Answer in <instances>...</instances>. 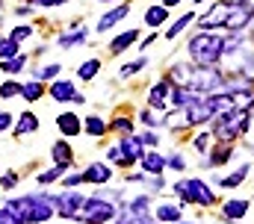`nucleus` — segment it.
I'll use <instances>...</instances> for the list:
<instances>
[{
  "label": "nucleus",
  "mask_w": 254,
  "mask_h": 224,
  "mask_svg": "<svg viewBox=\"0 0 254 224\" xmlns=\"http://www.w3.org/2000/svg\"><path fill=\"white\" fill-rule=\"evenodd\" d=\"M119 148H122V154H125L127 160H139V157H142V139H133V136H125Z\"/></svg>",
  "instance_id": "13"
},
{
  "label": "nucleus",
  "mask_w": 254,
  "mask_h": 224,
  "mask_svg": "<svg viewBox=\"0 0 254 224\" xmlns=\"http://www.w3.org/2000/svg\"><path fill=\"white\" fill-rule=\"evenodd\" d=\"M0 224H21V222H18L9 210H0Z\"/></svg>",
  "instance_id": "36"
},
{
  "label": "nucleus",
  "mask_w": 254,
  "mask_h": 224,
  "mask_svg": "<svg viewBox=\"0 0 254 224\" xmlns=\"http://www.w3.org/2000/svg\"><path fill=\"white\" fill-rule=\"evenodd\" d=\"M142 142H145V145H157V133H145Z\"/></svg>",
  "instance_id": "43"
},
{
  "label": "nucleus",
  "mask_w": 254,
  "mask_h": 224,
  "mask_svg": "<svg viewBox=\"0 0 254 224\" xmlns=\"http://www.w3.org/2000/svg\"><path fill=\"white\" fill-rule=\"evenodd\" d=\"M169 89H172V80H163V83H157V86L151 89V104H154L157 110H166V95H169Z\"/></svg>",
  "instance_id": "12"
},
{
  "label": "nucleus",
  "mask_w": 254,
  "mask_h": 224,
  "mask_svg": "<svg viewBox=\"0 0 254 224\" xmlns=\"http://www.w3.org/2000/svg\"><path fill=\"white\" fill-rule=\"evenodd\" d=\"M254 15L252 3H243V0H222V27L228 30H243Z\"/></svg>",
  "instance_id": "4"
},
{
  "label": "nucleus",
  "mask_w": 254,
  "mask_h": 224,
  "mask_svg": "<svg viewBox=\"0 0 254 224\" xmlns=\"http://www.w3.org/2000/svg\"><path fill=\"white\" fill-rule=\"evenodd\" d=\"M190 21H192V12H190V15H184L181 21H175V24H172V30L166 33V39H175V36H178V33H181V30H184V27H187Z\"/></svg>",
  "instance_id": "31"
},
{
  "label": "nucleus",
  "mask_w": 254,
  "mask_h": 224,
  "mask_svg": "<svg viewBox=\"0 0 254 224\" xmlns=\"http://www.w3.org/2000/svg\"><path fill=\"white\" fill-rule=\"evenodd\" d=\"M86 39H89V30L71 33V36H63V39H60V48H74V45H83Z\"/></svg>",
  "instance_id": "22"
},
{
  "label": "nucleus",
  "mask_w": 254,
  "mask_h": 224,
  "mask_svg": "<svg viewBox=\"0 0 254 224\" xmlns=\"http://www.w3.org/2000/svg\"><path fill=\"white\" fill-rule=\"evenodd\" d=\"M127 12H130V6H119V9H113V12H107V15L101 18V24H98V30H101V33H104V30H110L113 24H119V21L125 18Z\"/></svg>",
  "instance_id": "16"
},
{
  "label": "nucleus",
  "mask_w": 254,
  "mask_h": 224,
  "mask_svg": "<svg viewBox=\"0 0 254 224\" xmlns=\"http://www.w3.org/2000/svg\"><path fill=\"white\" fill-rule=\"evenodd\" d=\"M63 183L68 186V189H74V186H80V183H83V174H71V177H65Z\"/></svg>",
  "instance_id": "35"
},
{
  "label": "nucleus",
  "mask_w": 254,
  "mask_h": 224,
  "mask_svg": "<svg viewBox=\"0 0 254 224\" xmlns=\"http://www.w3.org/2000/svg\"><path fill=\"white\" fill-rule=\"evenodd\" d=\"M36 130H39V118L27 110L21 118H18V124H15V133H21V136H24V133H36Z\"/></svg>",
  "instance_id": "15"
},
{
  "label": "nucleus",
  "mask_w": 254,
  "mask_h": 224,
  "mask_svg": "<svg viewBox=\"0 0 254 224\" xmlns=\"http://www.w3.org/2000/svg\"><path fill=\"white\" fill-rule=\"evenodd\" d=\"M27 36H33V27H15V30H12V36H9V39H15V42H24V39H27Z\"/></svg>",
  "instance_id": "32"
},
{
  "label": "nucleus",
  "mask_w": 254,
  "mask_h": 224,
  "mask_svg": "<svg viewBox=\"0 0 254 224\" xmlns=\"http://www.w3.org/2000/svg\"><path fill=\"white\" fill-rule=\"evenodd\" d=\"M136 39H139V33H136V30H127V33H122V36L110 45V51H113V54H122V51H125V48H130Z\"/></svg>",
  "instance_id": "17"
},
{
  "label": "nucleus",
  "mask_w": 254,
  "mask_h": 224,
  "mask_svg": "<svg viewBox=\"0 0 254 224\" xmlns=\"http://www.w3.org/2000/svg\"><path fill=\"white\" fill-rule=\"evenodd\" d=\"M24 62H27L24 56H12V59H6V62H3V71H9V74H18V71L24 68Z\"/></svg>",
  "instance_id": "29"
},
{
  "label": "nucleus",
  "mask_w": 254,
  "mask_h": 224,
  "mask_svg": "<svg viewBox=\"0 0 254 224\" xmlns=\"http://www.w3.org/2000/svg\"><path fill=\"white\" fill-rule=\"evenodd\" d=\"M228 160H231V148H225V145H222V148H216V151H213V157H210V163H207V166H222V163H228Z\"/></svg>",
  "instance_id": "26"
},
{
  "label": "nucleus",
  "mask_w": 254,
  "mask_h": 224,
  "mask_svg": "<svg viewBox=\"0 0 254 224\" xmlns=\"http://www.w3.org/2000/svg\"><path fill=\"white\" fill-rule=\"evenodd\" d=\"M139 163H142V168H145L148 174H160V171L166 168V160H163L157 151H151V154H142V157H139Z\"/></svg>",
  "instance_id": "11"
},
{
  "label": "nucleus",
  "mask_w": 254,
  "mask_h": 224,
  "mask_svg": "<svg viewBox=\"0 0 254 224\" xmlns=\"http://www.w3.org/2000/svg\"><path fill=\"white\" fill-rule=\"evenodd\" d=\"M246 213H249V201H228L222 207V216L225 219H243Z\"/></svg>",
  "instance_id": "14"
},
{
  "label": "nucleus",
  "mask_w": 254,
  "mask_h": 224,
  "mask_svg": "<svg viewBox=\"0 0 254 224\" xmlns=\"http://www.w3.org/2000/svg\"><path fill=\"white\" fill-rule=\"evenodd\" d=\"M113 180V168L104 166V163H95V166H89L83 171V183H110Z\"/></svg>",
  "instance_id": "8"
},
{
  "label": "nucleus",
  "mask_w": 254,
  "mask_h": 224,
  "mask_svg": "<svg viewBox=\"0 0 254 224\" xmlns=\"http://www.w3.org/2000/svg\"><path fill=\"white\" fill-rule=\"evenodd\" d=\"M190 54H192V62L198 68H213L219 62V56L225 54V39H219L210 30H201L190 42Z\"/></svg>",
  "instance_id": "1"
},
{
  "label": "nucleus",
  "mask_w": 254,
  "mask_h": 224,
  "mask_svg": "<svg viewBox=\"0 0 254 224\" xmlns=\"http://www.w3.org/2000/svg\"><path fill=\"white\" fill-rule=\"evenodd\" d=\"M116 216V207L110 201H101V198H86L83 201V210H80V222L86 224H107Z\"/></svg>",
  "instance_id": "5"
},
{
  "label": "nucleus",
  "mask_w": 254,
  "mask_h": 224,
  "mask_svg": "<svg viewBox=\"0 0 254 224\" xmlns=\"http://www.w3.org/2000/svg\"><path fill=\"white\" fill-rule=\"evenodd\" d=\"M219 83H222V77H219L213 68H198V65H195V74L190 77V83H187V86H190L192 92H198V95H207V92H210V89H216Z\"/></svg>",
  "instance_id": "6"
},
{
  "label": "nucleus",
  "mask_w": 254,
  "mask_h": 224,
  "mask_svg": "<svg viewBox=\"0 0 254 224\" xmlns=\"http://www.w3.org/2000/svg\"><path fill=\"white\" fill-rule=\"evenodd\" d=\"M175 192L181 195L184 204H201V207L216 204V195H213V189H210L204 180H184V183H175Z\"/></svg>",
  "instance_id": "3"
},
{
  "label": "nucleus",
  "mask_w": 254,
  "mask_h": 224,
  "mask_svg": "<svg viewBox=\"0 0 254 224\" xmlns=\"http://www.w3.org/2000/svg\"><path fill=\"white\" fill-rule=\"evenodd\" d=\"M57 127L63 130L65 136H77V133L83 130V124H80V118H77L74 112H63V115L57 118Z\"/></svg>",
  "instance_id": "10"
},
{
  "label": "nucleus",
  "mask_w": 254,
  "mask_h": 224,
  "mask_svg": "<svg viewBox=\"0 0 254 224\" xmlns=\"http://www.w3.org/2000/svg\"><path fill=\"white\" fill-rule=\"evenodd\" d=\"M33 3H39V6H60L65 0H33Z\"/></svg>",
  "instance_id": "44"
},
{
  "label": "nucleus",
  "mask_w": 254,
  "mask_h": 224,
  "mask_svg": "<svg viewBox=\"0 0 254 224\" xmlns=\"http://www.w3.org/2000/svg\"><path fill=\"white\" fill-rule=\"evenodd\" d=\"M18 45L21 42H15V39H0V59H12L18 54Z\"/></svg>",
  "instance_id": "24"
},
{
  "label": "nucleus",
  "mask_w": 254,
  "mask_h": 224,
  "mask_svg": "<svg viewBox=\"0 0 254 224\" xmlns=\"http://www.w3.org/2000/svg\"><path fill=\"white\" fill-rule=\"evenodd\" d=\"M110 127H113V130H125V133H130V130H133V124H130L127 118H116Z\"/></svg>",
  "instance_id": "34"
},
{
  "label": "nucleus",
  "mask_w": 254,
  "mask_h": 224,
  "mask_svg": "<svg viewBox=\"0 0 254 224\" xmlns=\"http://www.w3.org/2000/svg\"><path fill=\"white\" fill-rule=\"evenodd\" d=\"M15 183H18V177H15V171H9V174H3V186H6V189H12Z\"/></svg>",
  "instance_id": "39"
},
{
  "label": "nucleus",
  "mask_w": 254,
  "mask_h": 224,
  "mask_svg": "<svg viewBox=\"0 0 254 224\" xmlns=\"http://www.w3.org/2000/svg\"><path fill=\"white\" fill-rule=\"evenodd\" d=\"M166 18H169L166 6H151V9H148V15H145V21H148L151 27H160V24H163Z\"/></svg>",
  "instance_id": "19"
},
{
  "label": "nucleus",
  "mask_w": 254,
  "mask_h": 224,
  "mask_svg": "<svg viewBox=\"0 0 254 224\" xmlns=\"http://www.w3.org/2000/svg\"><path fill=\"white\" fill-rule=\"evenodd\" d=\"M240 45H243V39H240V36H231V42L225 39V51H237Z\"/></svg>",
  "instance_id": "37"
},
{
  "label": "nucleus",
  "mask_w": 254,
  "mask_h": 224,
  "mask_svg": "<svg viewBox=\"0 0 254 224\" xmlns=\"http://www.w3.org/2000/svg\"><path fill=\"white\" fill-rule=\"evenodd\" d=\"M198 3H201V0H198Z\"/></svg>",
  "instance_id": "46"
},
{
  "label": "nucleus",
  "mask_w": 254,
  "mask_h": 224,
  "mask_svg": "<svg viewBox=\"0 0 254 224\" xmlns=\"http://www.w3.org/2000/svg\"><path fill=\"white\" fill-rule=\"evenodd\" d=\"M54 74H60V65H48V68L36 71V77H39V80H48V77H54Z\"/></svg>",
  "instance_id": "33"
},
{
  "label": "nucleus",
  "mask_w": 254,
  "mask_h": 224,
  "mask_svg": "<svg viewBox=\"0 0 254 224\" xmlns=\"http://www.w3.org/2000/svg\"><path fill=\"white\" fill-rule=\"evenodd\" d=\"M175 3H181V0H166V6H175Z\"/></svg>",
  "instance_id": "45"
},
{
  "label": "nucleus",
  "mask_w": 254,
  "mask_h": 224,
  "mask_svg": "<svg viewBox=\"0 0 254 224\" xmlns=\"http://www.w3.org/2000/svg\"><path fill=\"white\" fill-rule=\"evenodd\" d=\"M51 95H54L57 101H74V104H83V95H77L74 86H71L68 80H57V83L51 86Z\"/></svg>",
  "instance_id": "9"
},
{
  "label": "nucleus",
  "mask_w": 254,
  "mask_h": 224,
  "mask_svg": "<svg viewBox=\"0 0 254 224\" xmlns=\"http://www.w3.org/2000/svg\"><path fill=\"white\" fill-rule=\"evenodd\" d=\"M83 201H86V198H80V195H63V198H57L60 216H63V219H77L80 210H83Z\"/></svg>",
  "instance_id": "7"
},
{
  "label": "nucleus",
  "mask_w": 254,
  "mask_h": 224,
  "mask_svg": "<svg viewBox=\"0 0 254 224\" xmlns=\"http://www.w3.org/2000/svg\"><path fill=\"white\" fill-rule=\"evenodd\" d=\"M98 68H101V62H98V59H89V62H83V65H80V71H77V74H80V80H92V77L98 74Z\"/></svg>",
  "instance_id": "25"
},
{
  "label": "nucleus",
  "mask_w": 254,
  "mask_h": 224,
  "mask_svg": "<svg viewBox=\"0 0 254 224\" xmlns=\"http://www.w3.org/2000/svg\"><path fill=\"white\" fill-rule=\"evenodd\" d=\"M169 166L178 168V171H184V166H187V163H184V157H172V160H169Z\"/></svg>",
  "instance_id": "41"
},
{
  "label": "nucleus",
  "mask_w": 254,
  "mask_h": 224,
  "mask_svg": "<svg viewBox=\"0 0 254 224\" xmlns=\"http://www.w3.org/2000/svg\"><path fill=\"white\" fill-rule=\"evenodd\" d=\"M68 166H57L54 168V171H48V174H39V183H42V186H48V183H54V180H60V177H63V171Z\"/></svg>",
  "instance_id": "28"
},
{
  "label": "nucleus",
  "mask_w": 254,
  "mask_h": 224,
  "mask_svg": "<svg viewBox=\"0 0 254 224\" xmlns=\"http://www.w3.org/2000/svg\"><path fill=\"white\" fill-rule=\"evenodd\" d=\"M142 62H145V59H136V62H133V65H125V68H122V74H133V71H139V68H142Z\"/></svg>",
  "instance_id": "38"
},
{
  "label": "nucleus",
  "mask_w": 254,
  "mask_h": 224,
  "mask_svg": "<svg viewBox=\"0 0 254 224\" xmlns=\"http://www.w3.org/2000/svg\"><path fill=\"white\" fill-rule=\"evenodd\" d=\"M160 222H181V207H157Z\"/></svg>",
  "instance_id": "23"
},
{
  "label": "nucleus",
  "mask_w": 254,
  "mask_h": 224,
  "mask_svg": "<svg viewBox=\"0 0 254 224\" xmlns=\"http://www.w3.org/2000/svg\"><path fill=\"white\" fill-rule=\"evenodd\" d=\"M12 95H21V83H15V80L0 86V98H12Z\"/></svg>",
  "instance_id": "30"
},
{
  "label": "nucleus",
  "mask_w": 254,
  "mask_h": 224,
  "mask_svg": "<svg viewBox=\"0 0 254 224\" xmlns=\"http://www.w3.org/2000/svg\"><path fill=\"white\" fill-rule=\"evenodd\" d=\"M54 163L57 166H71V148L65 142H57L54 145Z\"/></svg>",
  "instance_id": "18"
},
{
  "label": "nucleus",
  "mask_w": 254,
  "mask_h": 224,
  "mask_svg": "<svg viewBox=\"0 0 254 224\" xmlns=\"http://www.w3.org/2000/svg\"><path fill=\"white\" fill-rule=\"evenodd\" d=\"M9 124H12V115H9V112H0V133L9 130Z\"/></svg>",
  "instance_id": "40"
},
{
  "label": "nucleus",
  "mask_w": 254,
  "mask_h": 224,
  "mask_svg": "<svg viewBox=\"0 0 254 224\" xmlns=\"http://www.w3.org/2000/svg\"><path fill=\"white\" fill-rule=\"evenodd\" d=\"M86 130H89V136H101V133L107 130V124H104L101 118L92 115V118H86Z\"/></svg>",
  "instance_id": "27"
},
{
  "label": "nucleus",
  "mask_w": 254,
  "mask_h": 224,
  "mask_svg": "<svg viewBox=\"0 0 254 224\" xmlns=\"http://www.w3.org/2000/svg\"><path fill=\"white\" fill-rule=\"evenodd\" d=\"M207 145H210V136H207V133H204V136H198V139H195V148H201V151H204V148H207Z\"/></svg>",
  "instance_id": "42"
},
{
  "label": "nucleus",
  "mask_w": 254,
  "mask_h": 224,
  "mask_svg": "<svg viewBox=\"0 0 254 224\" xmlns=\"http://www.w3.org/2000/svg\"><path fill=\"white\" fill-rule=\"evenodd\" d=\"M21 95L33 104V101H39L45 95V86H39V83H21Z\"/></svg>",
  "instance_id": "20"
},
{
  "label": "nucleus",
  "mask_w": 254,
  "mask_h": 224,
  "mask_svg": "<svg viewBox=\"0 0 254 224\" xmlns=\"http://www.w3.org/2000/svg\"><path fill=\"white\" fill-rule=\"evenodd\" d=\"M246 174H249V166H243L237 174H231V177H222V180H219V186H225V189H237V186L246 180Z\"/></svg>",
  "instance_id": "21"
},
{
  "label": "nucleus",
  "mask_w": 254,
  "mask_h": 224,
  "mask_svg": "<svg viewBox=\"0 0 254 224\" xmlns=\"http://www.w3.org/2000/svg\"><path fill=\"white\" fill-rule=\"evenodd\" d=\"M249 118H252V107H234V110L222 112V115H216V130H213V136L222 139V142H234L237 136L246 133Z\"/></svg>",
  "instance_id": "2"
}]
</instances>
